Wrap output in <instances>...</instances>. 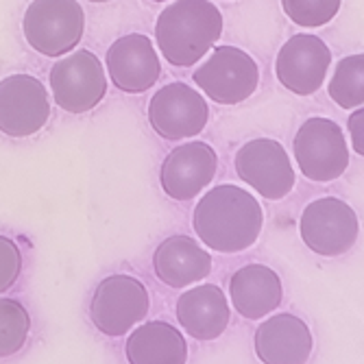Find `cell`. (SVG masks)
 I'll list each match as a JSON object with an SVG mask.
<instances>
[{"label":"cell","mask_w":364,"mask_h":364,"mask_svg":"<svg viewBox=\"0 0 364 364\" xmlns=\"http://www.w3.org/2000/svg\"><path fill=\"white\" fill-rule=\"evenodd\" d=\"M192 227L205 247L218 253H240L259 238L264 212L251 192L223 183L201 196L194 208Z\"/></svg>","instance_id":"obj_1"},{"label":"cell","mask_w":364,"mask_h":364,"mask_svg":"<svg viewBox=\"0 0 364 364\" xmlns=\"http://www.w3.org/2000/svg\"><path fill=\"white\" fill-rule=\"evenodd\" d=\"M223 14L210 0H175L157 18L155 38L171 65L190 68L218 42Z\"/></svg>","instance_id":"obj_2"},{"label":"cell","mask_w":364,"mask_h":364,"mask_svg":"<svg viewBox=\"0 0 364 364\" xmlns=\"http://www.w3.org/2000/svg\"><path fill=\"white\" fill-rule=\"evenodd\" d=\"M22 31L28 46L44 57L68 55L85 33V14L77 0H33Z\"/></svg>","instance_id":"obj_3"},{"label":"cell","mask_w":364,"mask_h":364,"mask_svg":"<svg viewBox=\"0 0 364 364\" xmlns=\"http://www.w3.org/2000/svg\"><path fill=\"white\" fill-rule=\"evenodd\" d=\"M292 149L296 166L310 181H334L349 168V146L345 134L329 118L306 120L296 131Z\"/></svg>","instance_id":"obj_4"},{"label":"cell","mask_w":364,"mask_h":364,"mask_svg":"<svg viewBox=\"0 0 364 364\" xmlns=\"http://www.w3.org/2000/svg\"><path fill=\"white\" fill-rule=\"evenodd\" d=\"M149 308V290L140 279L131 275H109L94 290L90 318L98 332L116 338L144 321Z\"/></svg>","instance_id":"obj_5"},{"label":"cell","mask_w":364,"mask_h":364,"mask_svg":"<svg viewBox=\"0 0 364 364\" xmlns=\"http://www.w3.org/2000/svg\"><path fill=\"white\" fill-rule=\"evenodd\" d=\"M194 83L218 105H240L259 83L257 63L238 46H216L210 59L194 73Z\"/></svg>","instance_id":"obj_6"},{"label":"cell","mask_w":364,"mask_h":364,"mask_svg":"<svg viewBox=\"0 0 364 364\" xmlns=\"http://www.w3.org/2000/svg\"><path fill=\"white\" fill-rule=\"evenodd\" d=\"M55 103L68 114L94 109L107 94L103 63L92 50H77L59 59L50 70Z\"/></svg>","instance_id":"obj_7"},{"label":"cell","mask_w":364,"mask_h":364,"mask_svg":"<svg viewBox=\"0 0 364 364\" xmlns=\"http://www.w3.org/2000/svg\"><path fill=\"white\" fill-rule=\"evenodd\" d=\"M360 223L353 208L336 196H323L312 201L299 220L301 240L310 251L323 257L347 253L358 240Z\"/></svg>","instance_id":"obj_8"},{"label":"cell","mask_w":364,"mask_h":364,"mask_svg":"<svg viewBox=\"0 0 364 364\" xmlns=\"http://www.w3.org/2000/svg\"><path fill=\"white\" fill-rule=\"evenodd\" d=\"M210 120L208 101L186 83H168L157 90L149 103V122L153 131L171 142L192 140Z\"/></svg>","instance_id":"obj_9"},{"label":"cell","mask_w":364,"mask_h":364,"mask_svg":"<svg viewBox=\"0 0 364 364\" xmlns=\"http://www.w3.org/2000/svg\"><path fill=\"white\" fill-rule=\"evenodd\" d=\"M236 175L269 201H279L294 188L292 161L273 138H255L242 144L234 159Z\"/></svg>","instance_id":"obj_10"},{"label":"cell","mask_w":364,"mask_h":364,"mask_svg":"<svg viewBox=\"0 0 364 364\" xmlns=\"http://www.w3.org/2000/svg\"><path fill=\"white\" fill-rule=\"evenodd\" d=\"M50 118V98L44 83L31 75H11L0 81V134L31 138Z\"/></svg>","instance_id":"obj_11"},{"label":"cell","mask_w":364,"mask_h":364,"mask_svg":"<svg viewBox=\"0 0 364 364\" xmlns=\"http://www.w3.org/2000/svg\"><path fill=\"white\" fill-rule=\"evenodd\" d=\"M329 65H332V53L327 44L316 36L301 33L279 48L275 59V77L288 92L310 96L323 85Z\"/></svg>","instance_id":"obj_12"},{"label":"cell","mask_w":364,"mask_h":364,"mask_svg":"<svg viewBox=\"0 0 364 364\" xmlns=\"http://www.w3.org/2000/svg\"><path fill=\"white\" fill-rule=\"evenodd\" d=\"M218 171V155L208 142H186L175 146L159 168V183L175 201H192L201 194Z\"/></svg>","instance_id":"obj_13"},{"label":"cell","mask_w":364,"mask_h":364,"mask_svg":"<svg viewBox=\"0 0 364 364\" xmlns=\"http://www.w3.org/2000/svg\"><path fill=\"white\" fill-rule=\"evenodd\" d=\"M107 73L114 85L124 94L151 90L161 75V63L151 38L142 33L118 38L107 50Z\"/></svg>","instance_id":"obj_14"},{"label":"cell","mask_w":364,"mask_h":364,"mask_svg":"<svg viewBox=\"0 0 364 364\" xmlns=\"http://www.w3.org/2000/svg\"><path fill=\"white\" fill-rule=\"evenodd\" d=\"M255 355L262 364H306L314 349L308 323L292 312H279L255 329Z\"/></svg>","instance_id":"obj_15"},{"label":"cell","mask_w":364,"mask_h":364,"mask_svg":"<svg viewBox=\"0 0 364 364\" xmlns=\"http://www.w3.org/2000/svg\"><path fill=\"white\" fill-rule=\"evenodd\" d=\"M153 273L171 288H186L212 273V255L190 236H171L153 253Z\"/></svg>","instance_id":"obj_16"},{"label":"cell","mask_w":364,"mask_h":364,"mask_svg":"<svg viewBox=\"0 0 364 364\" xmlns=\"http://www.w3.org/2000/svg\"><path fill=\"white\" fill-rule=\"evenodd\" d=\"M229 304L216 284H201L177 301V321L196 341H216L229 325Z\"/></svg>","instance_id":"obj_17"},{"label":"cell","mask_w":364,"mask_h":364,"mask_svg":"<svg viewBox=\"0 0 364 364\" xmlns=\"http://www.w3.org/2000/svg\"><path fill=\"white\" fill-rule=\"evenodd\" d=\"M229 299L240 316L257 321L279 308L284 299L282 279L264 264H247L231 275Z\"/></svg>","instance_id":"obj_18"},{"label":"cell","mask_w":364,"mask_h":364,"mask_svg":"<svg viewBox=\"0 0 364 364\" xmlns=\"http://www.w3.org/2000/svg\"><path fill=\"white\" fill-rule=\"evenodd\" d=\"M129 364H186L188 343L166 321H149L129 334L124 345Z\"/></svg>","instance_id":"obj_19"},{"label":"cell","mask_w":364,"mask_h":364,"mask_svg":"<svg viewBox=\"0 0 364 364\" xmlns=\"http://www.w3.org/2000/svg\"><path fill=\"white\" fill-rule=\"evenodd\" d=\"M327 92L329 98L343 109L364 105V53L349 55L336 63Z\"/></svg>","instance_id":"obj_20"},{"label":"cell","mask_w":364,"mask_h":364,"mask_svg":"<svg viewBox=\"0 0 364 364\" xmlns=\"http://www.w3.org/2000/svg\"><path fill=\"white\" fill-rule=\"evenodd\" d=\"M31 316L18 299H0V358L18 353L28 338Z\"/></svg>","instance_id":"obj_21"},{"label":"cell","mask_w":364,"mask_h":364,"mask_svg":"<svg viewBox=\"0 0 364 364\" xmlns=\"http://www.w3.org/2000/svg\"><path fill=\"white\" fill-rule=\"evenodd\" d=\"M343 0H282L286 16L299 26L316 28L334 20Z\"/></svg>","instance_id":"obj_22"},{"label":"cell","mask_w":364,"mask_h":364,"mask_svg":"<svg viewBox=\"0 0 364 364\" xmlns=\"http://www.w3.org/2000/svg\"><path fill=\"white\" fill-rule=\"evenodd\" d=\"M22 273V253L20 247L7 238L0 236V294L7 292Z\"/></svg>","instance_id":"obj_23"},{"label":"cell","mask_w":364,"mask_h":364,"mask_svg":"<svg viewBox=\"0 0 364 364\" xmlns=\"http://www.w3.org/2000/svg\"><path fill=\"white\" fill-rule=\"evenodd\" d=\"M349 138H351V146L353 151L364 157V107H358L351 116H349Z\"/></svg>","instance_id":"obj_24"},{"label":"cell","mask_w":364,"mask_h":364,"mask_svg":"<svg viewBox=\"0 0 364 364\" xmlns=\"http://www.w3.org/2000/svg\"><path fill=\"white\" fill-rule=\"evenodd\" d=\"M87 3H112V0H87Z\"/></svg>","instance_id":"obj_25"},{"label":"cell","mask_w":364,"mask_h":364,"mask_svg":"<svg viewBox=\"0 0 364 364\" xmlns=\"http://www.w3.org/2000/svg\"><path fill=\"white\" fill-rule=\"evenodd\" d=\"M153 3H166V0H153Z\"/></svg>","instance_id":"obj_26"}]
</instances>
